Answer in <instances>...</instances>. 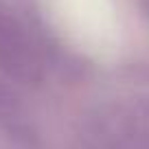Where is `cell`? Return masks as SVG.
I'll return each mask as SVG.
<instances>
[{"mask_svg": "<svg viewBox=\"0 0 149 149\" xmlns=\"http://www.w3.org/2000/svg\"><path fill=\"white\" fill-rule=\"evenodd\" d=\"M0 70L20 81H37L42 64L31 37L11 15L0 11Z\"/></svg>", "mask_w": 149, "mask_h": 149, "instance_id": "6da1fadb", "label": "cell"}]
</instances>
